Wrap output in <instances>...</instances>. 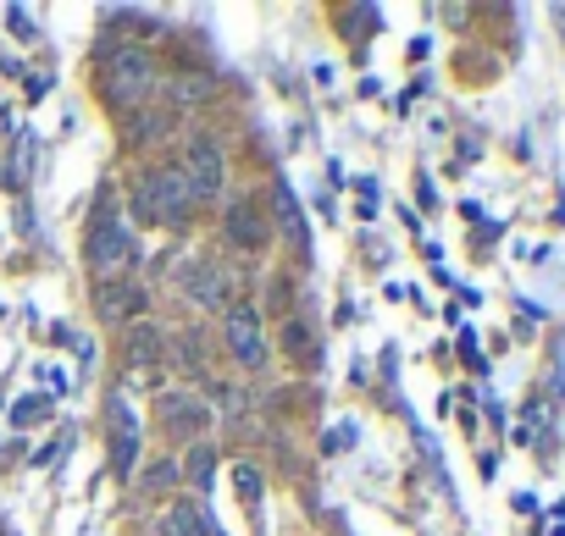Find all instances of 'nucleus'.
<instances>
[{"label": "nucleus", "instance_id": "2", "mask_svg": "<svg viewBox=\"0 0 565 536\" xmlns=\"http://www.w3.org/2000/svg\"><path fill=\"white\" fill-rule=\"evenodd\" d=\"M84 254H90V272L101 283H117V277H128V265L139 260V238H133V227L122 216L101 211L95 227H90V238H84Z\"/></svg>", "mask_w": 565, "mask_h": 536}, {"label": "nucleus", "instance_id": "15", "mask_svg": "<svg viewBox=\"0 0 565 536\" xmlns=\"http://www.w3.org/2000/svg\"><path fill=\"white\" fill-rule=\"evenodd\" d=\"M211 471H216V449H211V442H195V449H189V481L200 492L211 487Z\"/></svg>", "mask_w": 565, "mask_h": 536}, {"label": "nucleus", "instance_id": "12", "mask_svg": "<svg viewBox=\"0 0 565 536\" xmlns=\"http://www.w3.org/2000/svg\"><path fill=\"white\" fill-rule=\"evenodd\" d=\"M155 536H205V514H200V509H189V503H173L167 514H161Z\"/></svg>", "mask_w": 565, "mask_h": 536}, {"label": "nucleus", "instance_id": "20", "mask_svg": "<svg viewBox=\"0 0 565 536\" xmlns=\"http://www.w3.org/2000/svg\"><path fill=\"white\" fill-rule=\"evenodd\" d=\"M45 409H50V404H45V398H23V404H17V409H12V420H17V426H34V420H39V415H45Z\"/></svg>", "mask_w": 565, "mask_h": 536}, {"label": "nucleus", "instance_id": "13", "mask_svg": "<svg viewBox=\"0 0 565 536\" xmlns=\"http://www.w3.org/2000/svg\"><path fill=\"white\" fill-rule=\"evenodd\" d=\"M167 95H173V106H178V111H195V106H205V100H211V78H184V72H173Z\"/></svg>", "mask_w": 565, "mask_h": 536}, {"label": "nucleus", "instance_id": "10", "mask_svg": "<svg viewBox=\"0 0 565 536\" xmlns=\"http://www.w3.org/2000/svg\"><path fill=\"white\" fill-rule=\"evenodd\" d=\"M155 409H161V426H167V431H184V437H200V426L211 420V409H205L200 398H189V393H161Z\"/></svg>", "mask_w": 565, "mask_h": 536}, {"label": "nucleus", "instance_id": "3", "mask_svg": "<svg viewBox=\"0 0 565 536\" xmlns=\"http://www.w3.org/2000/svg\"><path fill=\"white\" fill-rule=\"evenodd\" d=\"M101 78H106V100H111L117 111H133V106L150 100V88H155V61H150L144 50L122 45V50H106V56H101Z\"/></svg>", "mask_w": 565, "mask_h": 536}, {"label": "nucleus", "instance_id": "7", "mask_svg": "<svg viewBox=\"0 0 565 536\" xmlns=\"http://www.w3.org/2000/svg\"><path fill=\"white\" fill-rule=\"evenodd\" d=\"M139 471V420L133 409H122V393L111 398V476H133Z\"/></svg>", "mask_w": 565, "mask_h": 536}, {"label": "nucleus", "instance_id": "16", "mask_svg": "<svg viewBox=\"0 0 565 536\" xmlns=\"http://www.w3.org/2000/svg\"><path fill=\"white\" fill-rule=\"evenodd\" d=\"M233 487H238V498H245L250 509L261 503V471L256 465H233Z\"/></svg>", "mask_w": 565, "mask_h": 536}, {"label": "nucleus", "instance_id": "6", "mask_svg": "<svg viewBox=\"0 0 565 536\" xmlns=\"http://www.w3.org/2000/svg\"><path fill=\"white\" fill-rule=\"evenodd\" d=\"M222 238L233 243V249H267V216H261V205L256 200H233L227 211H222Z\"/></svg>", "mask_w": 565, "mask_h": 536}, {"label": "nucleus", "instance_id": "21", "mask_svg": "<svg viewBox=\"0 0 565 536\" xmlns=\"http://www.w3.org/2000/svg\"><path fill=\"white\" fill-rule=\"evenodd\" d=\"M7 17H12V34H17V39H34V34H39V28L28 23V12H23V7H12Z\"/></svg>", "mask_w": 565, "mask_h": 536}, {"label": "nucleus", "instance_id": "8", "mask_svg": "<svg viewBox=\"0 0 565 536\" xmlns=\"http://www.w3.org/2000/svg\"><path fill=\"white\" fill-rule=\"evenodd\" d=\"M161 354H167V332L150 326V321H128V337H122V371H155Z\"/></svg>", "mask_w": 565, "mask_h": 536}, {"label": "nucleus", "instance_id": "17", "mask_svg": "<svg viewBox=\"0 0 565 536\" xmlns=\"http://www.w3.org/2000/svg\"><path fill=\"white\" fill-rule=\"evenodd\" d=\"M189 288H195V299H200L205 310H216V305H222V277H216V272H195V277H189Z\"/></svg>", "mask_w": 565, "mask_h": 536}, {"label": "nucleus", "instance_id": "9", "mask_svg": "<svg viewBox=\"0 0 565 536\" xmlns=\"http://www.w3.org/2000/svg\"><path fill=\"white\" fill-rule=\"evenodd\" d=\"M95 310H101V321H106V326H128V321H139V310H144V288H139V283H128V277L101 283Z\"/></svg>", "mask_w": 565, "mask_h": 536}, {"label": "nucleus", "instance_id": "18", "mask_svg": "<svg viewBox=\"0 0 565 536\" xmlns=\"http://www.w3.org/2000/svg\"><path fill=\"white\" fill-rule=\"evenodd\" d=\"M167 122H173L167 111H144V117L133 122V133H128V139H133V144H150V139H155L161 128H167Z\"/></svg>", "mask_w": 565, "mask_h": 536}, {"label": "nucleus", "instance_id": "4", "mask_svg": "<svg viewBox=\"0 0 565 536\" xmlns=\"http://www.w3.org/2000/svg\"><path fill=\"white\" fill-rule=\"evenodd\" d=\"M184 177H189V194H195V205H205V200H216L222 194V183H227V160H222V144L216 139H205V133H195L189 139V150H184Z\"/></svg>", "mask_w": 565, "mask_h": 536}, {"label": "nucleus", "instance_id": "1", "mask_svg": "<svg viewBox=\"0 0 565 536\" xmlns=\"http://www.w3.org/2000/svg\"><path fill=\"white\" fill-rule=\"evenodd\" d=\"M133 211H139V222L184 227L195 216V194H189L184 166H155L150 177H139V183H133Z\"/></svg>", "mask_w": 565, "mask_h": 536}, {"label": "nucleus", "instance_id": "11", "mask_svg": "<svg viewBox=\"0 0 565 536\" xmlns=\"http://www.w3.org/2000/svg\"><path fill=\"white\" fill-rule=\"evenodd\" d=\"M272 200H278V222H283L289 243H294V249H310V233H305V216H299V200L289 194V183H278Z\"/></svg>", "mask_w": 565, "mask_h": 536}, {"label": "nucleus", "instance_id": "19", "mask_svg": "<svg viewBox=\"0 0 565 536\" xmlns=\"http://www.w3.org/2000/svg\"><path fill=\"white\" fill-rule=\"evenodd\" d=\"M178 481V460H161V465H150V476H144V492H167Z\"/></svg>", "mask_w": 565, "mask_h": 536}, {"label": "nucleus", "instance_id": "14", "mask_svg": "<svg viewBox=\"0 0 565 536\" xmlns=\"http://www.w3.org/2000/svg\"><path fill=\"white\" fill-rule=\"evenodd\" d=\"M28 155H34V139L23 133V139H17V150H12V166L0 171V183H7V189H23V183H28V166H34Z\"/></svg>", "mask_w": 565, "mask_h": 536}, {"label": "nucleus", "instance_id": "5", "mask_svg": "<svg viewBox=\"0 0 565 536\" xmlns=\"http://www.w3.org/2000/svg\"><path fill=\"white\" fill-rule=\"evenodd\" d=\"M222 337H227V348H233L238 366H250V371L267 366V332H261L256 305H233V310L222 315Z\"/></svg>", "mask_w": 565, "mask_h": 536}]
</instances>
